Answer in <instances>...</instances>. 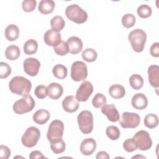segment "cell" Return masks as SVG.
Wrapping results in <instances>:
<instances>
[{"label":"cell","instance_id":"28","mask_svg":"<svg viewBox=\"0 0 159 159\" xmlns=\"http://www.w3.org/2000/svg\"><path fill=\"white\" fill-rule=\"evenodd\" d=\"M52 72L54 76L60 80L65 78L68 73L66 67L61 64H57L55 65L52 69Z\"/></svg>","mask_w":159,"mask_h":159},{"label":"cell","instance_id":"43","mask_svg":"<svg viewBox=\"0 0 159 159\" xmlns=\"http://www.w3.org/2000/svg\"><path fill=\"white\" fill-rule=\"evenodd\" d=\"M159 43L158 42L153 43L150 47V55L153 57H159Z\"/></svg>","mask_w":159,"mask_h":159},{"label":"cell","instance_id":"9","mask_svg":"<svg viewBox=\"0 0 159 159\" xmlns=\"http://www.w3.org/2000/svg\"><path fill=\"white\" fill-rule=\"evenodd\" d=\"M133 139L137 148L140 150H148L152 145V140L149 133L143 130L136 132L133 137Z\"/></svg>","mask_w":159,"mask_h":159},{"label":"cell","instance_id":"19","mask_svg":"<svg viewBox=\"0 0 159 159\" xmlns=\"http://www.w3.org/2000/svg\"><path fill=\"white\" fill-rule=\"evenodd\" d=\"M148 81L150 85L154 88L159 86V67L158 65H151L148 68Z\"/></svg>","mask_w":159,"mask_h":159},{"label":"cell","instance_id":"38","mask_svg":"<svg viewBox=\"0 0 159 159\" xmlns=\"http://www.w3.org/2000/svg\"><path fill=\"white\" fill-rule=\"evenodd\" d=\"M37 5L35 0H24L22 3V7L24 12H32Z\"/></svg>","mask_w":159,"mask_h":159},{"label":"cell","instance_id":"10","mask_svg":"<svg viewBox=\"0 0 159 159\" xmlns=\"http://www.w3.org/2000/svg\"><path fill=\"white\" fill-rule=\"evenodd\" d=\"M140 122L139 115L135 112H124L120 119V125L124 129H134L137 127Z\"/></svg>","mask_w":159,"mask_h":159},{"label":"cell","instance_id":"45","mask_svg":"<svg viewBox=\"0 0 159 159\" xmlns=\"http://www.w3.org/2000/svg\"><path fill=\"white\" fill-rule=\"evenodd\" d=\"M96 158L97 159H101V158H102V159H109V158H110V157L106 152L101 151V152H99L97 153Z\"/></svg>","mask_w":159,"mask_h":159},{"label":"cell","instance_id":"14","mask_svg":"<svg viewBox=\"0 0 159 159\" xmlns=\"http://www.w3.org/2000/svg\"><path fill=\"white\" fill-rule=\"evenodd\" d=\"M101 112L106 115L111 122H116L119 120V113L114 104H104L102 106Z\"/></svg>","mask_w":159,"mask_h":159},{"label":"cell","instance_id":"39","mask_svg":"<svg viewBox=\"0 0 159 159\" xmlns=\"http://www.w3.org/2000/svg\"><path fill=\"white\" fill-rule=\"evenodd\" d=\"M11 73V66L5 62H0V78H6Z\"/></svg>","mask_w":159,"mask_h":159},{"label":"cell","instance_id":"11","mask_svg":"<svg viewBox=\"0 0 159 159\" xmlns=\"http://www.w3.org/2000/svg\"><path fill=\"white\" fill-rule=\"evenodd\" d=\"M93 92V86L89 81H83L76 93L75 98L80 102H85L88 101Z\"/></svg>","mask_w":159,"mask_h":159},{"label":"cell","instance_id":"35","mask_svg":"<svg viewBox=\"0 0 159 159\" xmlns=\"http://www.w3.org/2000/svg\"><path fill=\"white\" fill-rule=\"evenodd\" d=\"M107 136L112 140H117L120 137V130L117 127L114 125L108 126L106 130Z\"/></svg>","mask_w":159,"mask_h":159},{"label":"cell","instance_id":"32","mask_svg":"<svg viewBox=\"0 0 159 159\" xmlns=\"http://www.w3.org/2000/svg\"><path fill=\"white\" fill-rule=\"evenodd\" d=\"M50 148L54 153L60 154L65 150L66 144L61 139L55 142L50 143Z\"/></svg>","mask_w":159,"mask_h":159},{"label":"cell","instance_id":"4","mask_svg":"<svg viewBox=\"0 0 159 159\" xmlns=\"http://www.w3.org/2000/svg\"><path fill=\"white\" fill-rule=\"evenodd\" d=\"M78 127L82 133L90 134L93 129V116L91 111H82L77 116Z\"/></svg>","mask_w":159,"mask_h":159},{"label":"cell","instance_id":"23","mask_svg":"<svg viewBox=\"0 0 159 159\" xmlns=\"http://www.w3.org/2000/svg\"><path fill=\"white\" fill-rule=\"evenodd\" d=\"M109 94L114 99H120L125 96V89L123 86L119 84H114L109 87Z\"/></svg>","mask_w":159,"mask_h":159},{"label":"cell","instance_id":"25","mask_svg":"<svg viewBox=\"0 0 159 159\" xmlns=\"http://www.w3.org/2000/svg\"><path fill=\"white\" fill-rule=\"evenodd\" d=\"M20 53V49L18 46L11 45L8 46L5 50V57L9 60H17Z\"/></svg>","mask_w":159,"mask_h":159},{"label":"cell","instance_id":"41","mask_svg":"<svg viewBox=\"0 0 159 159\" xmlns=\"http://www.w3.org/2000/svg\"><path fill=\"white\" fill-rule=\"evenodd\" d=\"M123 148L127 152H132L137 149L133 138L126 139L123 143Z\"/></svg>","mask_w":159,"mask_h":159},{"label":"cell","instance_id":"20","mask_svg":"<svg viewBox=\"0 0 159 159\" xmlns=\"http://www.w3.org/2000/svg\"><path fill=\"white\" fill-rule=\"evenodd\" d=\"M48 96L52 99H58L63 94V89L61 84L57 83H52L47 86Z\"/></svg>","mask_w":159,"mask_h":159},{"label":"cell","instance_id":"46","mask_svg":"<svg viewBox=\"0 0 159 159\" xmlns=\"http://www.w3.org/2000/svg\"><path fill=\"white\" fill-rule=\"evenodd\" d=\"M145 158V157H143L142 155H137L135 156L132 157V158Z\"/></svg>","mask_w":159,"mask_h":159},{"label":"cell","instance_id":"36","mask_svg":"<svg viewBox=\"0 0 159 159\" xmlns=\"http://www.w3.org/2000/svg\"><path fill=\"white\" fill-rule=\"evenodd\" d=\"M121 21L124 27L125 28H130L133 27L135 23V17L134 14L128 13L122 17Z\"/></svg>","mask_w":159,"mask_h":159},{"label":"cell","instance_id":"6","mask_svg":"<svg viewBox=\"0 0 159 159\" xmlns=\"http://www.w3.org/2000/svg\"><path fill=\"white\" fill-rule=\"evenodd\" d=\"M35 102L32 96L27 95L16 101L13 104V111L17 114L27 113L34 108Z\"/></svg>","mask_w":159,"mask_h":159},{"label":"cell","instance_id":"18","mask_svg":"<svg viewBox=\"0 0 159 159\" xmlns=\"http://www.w3.org/2000/svg\"><path fill=\"white\" fill-rule=\"evenodd\" d=\"M66 43L68 45L69 52L71 54H78L82 50L83 42L78 37H70L68 39Z\"/></svg>","mask_w":159,"mask_h":159},{"label":"cell","instance_id":"27","mask_svg":"<svg viewBox=\"0 0 159 159\" xmlns=\"http://www.w3.org/2000/svg\"><path fill=\"white\" fill-rule=\"evenodd\" d=\"M23 48L25 54L33 55L37 51L38 43L34 39H29L25 42Z\"/></svg>","mask_w":159,"mask_h":159},{"label":"cell","instance_id":"40","mask_svg":"<svg viewBox=\"0 0 159 159\" xmlns=\"http://www.w3.org/2000/svg\"><path fill=\"white\" fill-rule=\"evenodd\" d=\"M34 93L37 98L43 99L48 95L47 87L43 84L39 85L35 88Z\"/></svg>","mask_w":159,"mask_h":159},{"label":"cell","instance_id":"5","mask_svg":"<svg viewBox=\"0 0 159 159\" xmlns=\"http://www.w3.org/2000/svg\"><path fill=\"white\" fill-rule=\"evenodd\" d=\"M64 132V124L60 120H53L48 126L47 138L50 143L62 139Z\"/></svg>","mask_w":159,"mask_h":159},{"label":"cell","instance_id":"44","mask_svg":"<svg viewBox=\"0 0 159 159\" xmlns=\"http://www.w3.org/2000/svg\"><path fill=\"white\" fill-rule=\"evenodd\" d=\"M30 159H35V158H45L46 157L39 150H35L32 152L29 156Z\"/></svg>","mask_w":159,"mask_h":159},{"label":"cell","instance_id":"31","mask_svg":"<svg viewBox=\"0 0 159 159\" xmlns=\"http://www.w3.org/2000/svg\"><path fill=\"white\" fill-rule=\"evenodd\" d=\"M82 58L87 62H93L98 57L97 52L95 50L88 48L85 49L82 53Z\"/></svg>","mask_w":159,"mask_h":159},{"label":"cell","instance_id":"42","mask_svg":"<svg viewBox=\"0 0 159 159\" xmlns=\"http://www.w3.org/2000/svg\"><path fill=\"white\" fill-rule=\"evenodd\" d=\"M11 155V151L9 148L5 145H1L0 146V156L2 159H7Z\"/></svg>","mask_w":159,"mask_h":159},{"label":"cell","instance_id":"13","mask_svg":"<svg viewBox=\"0 0 159 159\" xmlns=\"http://www.w3.org/2000/svg\"><path fill=\"white\" fill-rule=\"evenodd\" d=\"M61 40L60 33L56 32L52 29H49L45 32L43 36V40L45 43L51 47H56L58 45Z\"/></svg>","mask_w":159,"mask_h":159},{"label":"cell","instance_id":"7","mask_svg":"<svg viewBox=\"0 0 159 159\" xmlns=\"http://www.w3.org/2000/svg\"><path fill=\"white\" fill-rule=\"evenodd\" d=\"M40 137V132L35 127H28L21 138V142L24 146L31 148L36 145Z\"/></svg>","mask_w":159,"mask_h":159},{"label":"cell","instance_id":"16","mask_svg":"<svg viewBox=\"0 0 159 159\" xmlns=\"http://www.w3.org/2000/svg\"><path fill=\"white\" fill-rule=\"evenodd\" d=\"M96 148V142L93 138L84 139L80 145V152L84 155H91Z\"/></svg>","mask_w":159,"mask_h":159},{"label":"cell","instance_id":"2","mask_svg":"<svg viewBox=\"0 0 159 159\" xmlns=\"http://www.w3.org/2000/svg\"><path fill=\"white\" fill-rule=\"evenodd\" d=\"M129 41L135 52H141L143 50L147 40L146 33L142 29H135L131 31L128 35Z\"/></svg>","mask_w":159,"mask_h":159},{"label":"cell","instance_id":"12","mask_svg":"<svg viewBox=\"0 0 159 159\" xmlns=\"http://www.w3.org/2000/svg\"><path fill=\"white\" fill-rule=\"evenodd\" d=\"M23 67L24 70L27 75L30 76H35L39 73L40 63L37 58L30 57L26 58L24 61Z\"/></svg>","mask_w":159,"mask_h":159},{"label":"cell","instance_id":"33","mask_svg":"<svg viewBox=\"0 0 159 159\" xmlns=\"http://www.w3.org/2000/svg\"><path fill=\"white\" fill-rule=\"evenodd\" d=\"M152 8L147 4H142L139 6L137 9L138 16L141 18H148L152 14Z\"/></svg>","mask_w":159,"mask_h":159},{"label":"cell","instance_id":"8","mask_svg":"<svg viewBox=\"0 0 159 159\" xmlns=\"http://www.w3.org/2000/svg\"><path fill=\"white\" fill-rule=\"evenodd\" d=\"M88 76L86 64L82 61L73 62L71 67V78L75 81H81L86 80Z\"/></svg>","mask_w":159,"mask_h":159},{"label":"cell","instance_id":"3","mask_svg":"<svg viewBox=\"0 0 159 159\" xmlns=\"http://www.w3.org/2000/svg\"><path fill=\"white\" fill-rule=\"evenodd\" d=\"M65 14L70 20L76 24H83L88 19L87 12L76 4L67 6Z\"/></svg>","mask_w":159,"mask_h":159},{"label":"cell","instance_id":"29","mask_svg":"<svg viewBox=\"0 0 159 159\" xmlns=\"http://www.w3.org/2000/svg\"><path fill=\"white\" fill-rule=\"evenodd\" d=\"M129 83L133 89L138 90L142 88L143 85V79L140 75L134 74L129 78Z\"/></svg>","mask_w":159,"mask_h":159},{"label":"cell","instance_id":"24","mask_svg":"<svg viewBox=\"0 0 159 159\" xmlns=\"http://www.w3.org/2000/svg\"><path fill=\"white\" fill-rule=\"evenodd\" d=\"M5 37L9 41H14L17 40L19 35V29L14 24H10L5 29Z\"/></svg>","mask_w":159,"mask_h":159},{"label":"cell","instance_id":"15","mask_svg":"<svg viewBox=\"0 0 159 159\" xmlns=\"http://www.w3.org/2000/svg\"><path fill=\"white\" fill-rule=\"evenodd\" d=\"M61 104L63 109L66 112L70 113L76 111L80 106L79 101L74 96L72 95L65 97L63 100Z\"/></svg>","mask_w":159,"mask_h":159},{"label":"cell","instance_id":"22","mask_svg":"<svg viewBox=\"0 0 159 159\" xmlns=\"http://www.w3.org/2000/svg\"><path fill=\"white\" fill-rule=\"evenodd\" d=\"M55 6V3L52 0H42L39 2L38 10L43 14L52 13Z\"/></svg>","mask_w":159,"mask_h":159},{"label":"cell","instance_id":"21","mask_svg":"<svg viewBox=\"0 0 159 159\" xmlns=\"http://www.w3.org/2000/svg\"><path fill=\"white\" fill-rule=\"evenodd\" d=\"M50 114L47 110L41 109L37 111L33 115V120L37 124H45L50 119Z\"/></svg>","mask_w":159,"mask_h":159},{"label":"cell","instance_id":"1","mask_svg":"<svg viewBox=\"0 0 159 159\" xmlns=\"http://www.w3.org/2000/svg\"><path fill=\"white\" fill-rule=\"evenodd\" d=\"M9 88L12 93L25 96L30 93L32 83L30 80L23 76H16L13 77L9 81Z\"/></svg>","mask_w":159,"mask_h":159},{"label":"cell","instance_id":"30","mask_svg":"<svg viewBox=\"0 0 159 159\" xmlns=\"http://www.w3.org/2000/svg\"><path fill=\"white\" fill-rule=\"evenodd\" d=\"M144 124L149 129H153L158 124V117L156 114H148L144 118Z\"/></svg>","mask_w":159,"mask_h":159},{"label":"cell","instance_id":"17","mask_svg":"<svg viewBox=\"0 0 159 159\" xmlns=\"http://www.w3.org/2000/svg\"><path fill=\"white\" fill-rule=\"evenodd\" d=\"M131 104L135 109L142 110L147 107L148 99L144 94L137 93L133 96Z\"/></svg>","mask_w":159,"mask_h":159},{"label":"cell","instance_id":"34","mask_svg":"<svg viewBox=\"0 0 159 159\" xmlns=\"http://www.w3.org/2000/svg\"><path fill=\"white\" fill-rule=\"evenodd\" d=\"M106 102H107V100H106V96L103 94L100 93H97L92 99L93 106L97 109L106 104Z\"/></svg>","mask_w":159,"mask_h":159},{"label":"cell","instance_id":"26","mask_svg":"<svg viewBox=\"0 0 159 159\" xmlns=\"http://www.w3.org/2000/svg\"><path fill=\"white\" fill-rule=\"evenodd\" d=\"M65 22L63 18L60 16H54L50 20V26L52 29L59 32L65 27Z\"/></svg>","mask_w":159,"mask_h":159},{"label":"cell","instance_id":"37","mask_svg":"<svg viewBox=\"0 0 159 159\" xmlns=\"http://www.w3.org/2000/svg\"><path fill=\"white\" fill-rule=\"evenodd\" d=\"M53 50L54 52L60 56H64L69 52L68 45L67 43L64 41H61L58 45L53 47Z\"/></svg>","mask_w":159,"mask_h":159}]
</instances>
